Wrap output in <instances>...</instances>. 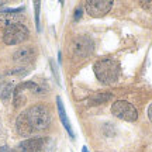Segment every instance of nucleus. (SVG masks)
Returning <instances> with one entry per match:
<instances>
[{"mask_svg":"<svg viewBox=\"0 0 152 152\" xmlns=\"http://www.w3.org/2000/svg\"><path fill=\"white\" fill-rule=\"evenodd\" d=\"M0 152H14L10 147H1L0 148Z\"/></svg>","mask_w":152,"mask_h":152,"instance_id":"dca6fc26","label":"nucleus"},{"mask_svg":"<svg viewBox=\"0 0 152 152\" xmlns=\"http://www.w3.org/2000/svg\"><path fill=\"white\" fill-rule=\"evenodd\" d=\"M56 106H58V113H59V118L62 121V124L65 127V130L68 131V134L71 135L72 140H75V134H73V130L71 127V123L68 120V115H66V111H65V107H64V103H62V99L61 97H56Z\"/></svg>","mask_w":152,"mask_h":152,"instance_id":"9b49d317","label":"nucleus"},{"mask_svg":"<svg viewBox=\"0 0 152 152\" xmlns=\"http://www.w3.org/2000/svg\"><path fill=\"white\" fill-rule=\"evenodd\" d=\"M94 73L104 85H111L118 79L120 64L113 58H104L94 64Z\"/></svg>","mask_w":152,"mask_h":152,"instance_id":"f257e3e1","label":"nucleus"},{"mask_svg":"<svg viewBox=\"0 0 152 152\" xmlns=\"http://www.w3.org/2000/svg\"><path fill=\"white\" fill-rule=\"evenodd\" d=\"M111 113L120 120H124V121H135L138 118V111L137 109L127 100H117L114 102L111 106Z\"/></svg>","mask_w":152,"mask_h":152,"instance_id":"20e7f679","label":"nucleus"},{"mask_svg":"<svg viewBox=\"0 0 152 152\" xmlns=\"http://www.w3.org/2000/svg\"><path fill=\"white\" fill-rule=\"evenodd\" d=\"M140 6H141L144 10L149 11V13H152V0H145V1H141L140 3Z\"/></svg>","mask_w":152,"mask_h":152,"instance_id":"4468645a","label":"nucleus"},{"mask_svg":"<svg viewBox=\"0 0 152 152\" xmlns=\"http://www.w3.org/2000/svg\"><path fill=\"white\" fill-rule=\"evenodd\" d=\"M80 17H82V9H77V10L75 11V16H73V20H75V21H77V20L80 18Z\"/></svg>","mask_w":152,"mask_h":152,"instance_id":"2eb2a0df","label":"nucleus"},{"mask_svg":"<svg viewBox=\"0 0 152 152\" xmlns=\"http://www.w3.org/2000/svg\"><path fill=\"white\" fill-rule=\"evenodd\" d=\"M16 125H17V131H18V134L23 135V137H28V135H31V134L34 132L33 128H31V125H30V123H28L26 113H21L18 117H17Z\"/></svg>","mask_w":152,"mask_h":152,"instance_id":"9d476101","label":"nucleus"},{"mask_svg":"<svg viewBox=\"0 0 152 152\" xmlns=\"http://www.w3.org/2000/svg\"><path fill=\"white\" fill-rule=\"evenodd\" d=\"M37 56V51L34 47L27 45V47H21L18 48L13 55V59L17 64H31Z\"/></svg>","mask_w":152,"mask_h":152,"instance_id":"6e6552de","label":"nucleus"},{"mask_svg":"<svg viewBox=\"0 0 152 152\" xmlns=\"http://www.w3.org/2000/svg\"><path fill=\"white\" fill-rule=\"evenodd\" d=\"M93 39L89 35H79V37L73 38L71 44V54L76 58H85L87 55L92 54L93 51Z\"/></svg>","mask_w":152,"mask_h":152,"instance_id":"39448f33","label":"nucleus"},{"mask_svg":"<svg viewBox=\"0 0 152 152\" xmlns=\"http://www.w3.org/2000/svg\"><path fill=\"white\" fill-rule=\"evenodd\" d=\"M24 10L23 7L20 9H10V10H4L0 13V27H10L14 24H21L23 21V13Z\"/></svg>","mask_w":152,"mask_h":152,"instance_id":"0eeeda50","label":"nucleus"},{"mask_svg":"<svg viewBox=\"0 0 152 152\" xmlns=\"http://www.w3.org/2000/svg\"><path fill=\"white\" fill-rule=\"evenodd\" d=\"M82 152H89V149H87V147H86V145L83 147V149H82Z\"/></svg>","mask_w":152,"mask_h":152,"instance_id":"a211bd4d","label":"nucleus"},{"mask_svg":"<svg viewBox=\"0 0 152 152\" xmlns=\"http://www.w3.org/2000/svg\"><path fill=\"white\" fill-rule=\"evenodd\" d=\"M26 115H27V120L33 131H44L47 130L51 124V114H49V110L44 106V104H35V106H31L28 110L24 111Z\"/></svg>","mask_w":152,"mask_h":152,"instance_id":"f03ea898","label":"nucleus"},{"mask_svg":"<svg viewBox=\"0 0 152 152\" xmlns=\"http://www.w3.org/2000/svg\"><path fill=\"white\" fill-rule=\"evenodd\" d=\"M113 97L111 93H99V94H93L92 97L89 99V103L90 104H103L107 100Z\"/></svg>","mask_w":152,"mask_h":152,"instance_id":"f8f14e48","label":"nucleus"},{"mask_svg":"<svg viewBox=\"0 0 152 152\" xmlns=\"http://www.w3.org/2000/svg\"><path fill=\"white\" fill-rule=\"evenodd\" d=\"M30 37V31L24 24H14L10 27L4 28L3 31V41L7 45H17L24 41H27Z\"/></svg>","mask_w":152,"mask_h":152,"instance_id":"7ed1b4c3","label":"nucleus"},{"mask_svg":"<svg viewBox=\"0 0 152 152\" xmlns=\"http://www.w3.org/2000/svg\"><path fill=\"white\" fill-rule=\"evenodd\" d=\"M113 7V1L110 0H89L85 4L87 14L92 17H103Z\"/></svg>","mask_w":152,"mask_h":152,"instance_id":"423d86ee","label":"nucleus"},{"mask_svg":"<svg viewBox=\"0 0 152 152\" xmlns=\"http://www.w3.org/2000/svg\"><path fill=\"white\" fill-rule=\"evenodd\" d=\"M34 9H35V26H37V30L39 31V3L38 1L34 3Z\"/></svg>","mask_w":152,"mask_h":152,"instance_id":"ddd939ff","label":"nucleus"},{"mask_svg":"<svg viewBox=\"0 0 152 152\" xmlns=\"http://www.w3.org/2000/svg\"><path fill=\"white\" fill-rule=\"evenodd\" d=\"M45 144V138L37 137V138H28L26 141L20 142L18 151L20 152H41Z\"/></svg>","mask_w":152,"mask_h":152,"instance_id":"1a4fd4ad","label":"nucleus"},{"mask_svg":"<svg viewBox=\"0 0 152 152\" xmlns=\"http://www.w3.org/2000/svg\"><path fill=\"white\" fill-rule=\"evenodd\" d=\"M148 117H149V120H151V123H152V103L148 107Z\"/></svg>","mask_w":152,"mask_h":152,"instance_id":"f3484780","label":"nucleus"}]
</instances>
